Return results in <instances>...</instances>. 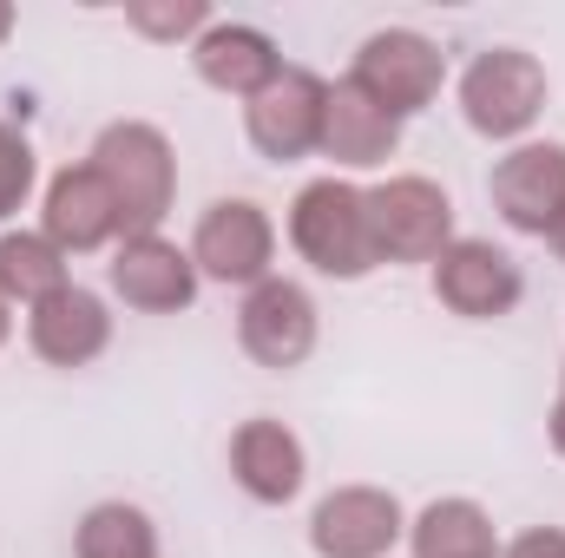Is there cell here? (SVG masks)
Segmentation results:
<instances>
[{
    "mask_svg": "<svg viewBox=\"0 0 565 558\" xmlns=\"http://www.w3.org/2000/svg\"><path fill=\"white\" fill-rule=\"evenodd\" d=\"M79 558H158V526L145 506H126V500H106L79 519V539H73Z\"/></svg>",
    "mask_w": 565,
    "mask_h": 558,
    "instance_id": "cell-20",
    "label": "cell"
},
{
    "mask_svg": "<svg viewBox=\"0 0 565 558\" xmlns=\"http://www.w3.org/2000/svg\"><path fill=\"white\" fill-rule=\"evenodd\" d=\"M40 237L60 257H86L106 244H126V211L113 197V184L93 164H66L46 184V211H40Z\"/></svg>",
    "mask_w": 565,
    "mask_h": 558,
    "instance_id": "cell-8",
    "label": "cell"
},
{
    "mask_svg": "<svg viewBox=\"0 0 565 558\" xmlns=\"http://www.w3.org/2000/svg\"><path fill=\"white\" fill-rule=\"evenodd\" d=\"M546 244L559 250V264H565V217H559V224H553V237H546Z\"/></svg>",
    "mask_w": 565,
    "mask_h": 558,
    "instance_id": "cell-27",
    "label": "cell"
},
{
    "mask_svg": "<svg viewBox=\"0 0 565 558\" xmlns=\"http://www.w3.org/2000/svg\"><path fill=\"white\" fill-rule=\"evenodd\" d=\"M86 164L113 184L119 211H126V237H158L171 197H178V158H171V139L151 126V119H113Z\"/></svg>",
    "mask_w": 565,
    "mask_h": 558,
    "instance_id": "cell-2",
    "label": "cell"
},
{
    "mask_svg": "<svg viewBox=\"0 0 565 558\" xmlns=\"http://www.w3.org/2000/svg\"><path fill=\"white\" fill-rule=\"evenodd\" d=\"M13 26H20V13H13V7H7V0H0V46H7V40H13Z\"/></svg>",
    "mask_w": 565,
    "mask_h": 558,
    "instance_id": "cell-24",
    "label": "cell"
},
{
    "mask_svg": "<svg viewBox=\"0 0 565 558\" xmlns=\"http://www.w3.org/2000/svg\"><path fill=\"white\" fill-rule=\"evenodd\" d=\"M191 66H198V79H204L211 93L250 106V99L282 73V53H277V40H270L264 26H250V20H211V26L191 40Z\"/></svg>",
    "mask_w": 565,
    "mask_h": 558,
    "instance_id": "cell-14",
    "label": "cell"
},
{
    "mask_svg": "<svg viewBox=\"0 0 565 558\" xmlns=\"http://www.w3.org/2000/svg\"><path fill=\"white\" fill-rule=\"evenodd\" d=\"M402 533V500L382 486H335L309 519V546L322 558H388Z\"/></svg>",
    "mask_w": 565,
    "mask_h": 558,
    "instance_id": "cell-11",
    "label": "cell"
},
{
    "mask_svg": "<svg viewBox=\"0 0 565 558\" xmlns=\"http://www.w3.org/2000/svg\"><path fill=\"white\" fill-rule=\"evenodd\" d=\"M408 546H415V558H500L493 519L473 500H434L408 526Z\"/></svg>",
    "mask_w": 565,
    "mask_h": 558,
    "instance_id": "cell-18",
    "label": "cell"
},
{
    "mask_svg": "<svg viewBox=\"0 0 565 558\" xmlns=\"http://www.w3.org/2000/svg\"><path fill=\"white\" fill-rule=\"evenodd\" d=\"M322 112H329V79H316L309 66H282L244 106V132L270 164H296V158L322 151Z\"/></svg>",
    "mask_w": 565,
    "mask_h": 558,
    "instance_id": "cell-7",
    "label": "cell"
},
{
    "mask_svg": "<svg viewBox=\"0 0 565 558\" xmlns=\"http://www.w3.org/2000/svg\"><path fill=\"white\" fill-rule=\"evenodd\" d=\"M375 264H434L454 244V204L434 178H388L369 191Z\"/></svg>",
    "mask_w": 565,
    "mask_h": 558,
    "instance_id": "cell-5",
    "label": "cell"
},
{
    "mask_svg": "<svg viewBox=\"0 0 565 558\" xmlns=\"http://www.w3.org/2000/svg\"><path fill=\"white\" fill-rule=\"evenodd\" d=\"M553 447H559V453H565V401H559V408H553Z\"/></svg>",
    "mask_w": 565,
    "mask_h": 558,
    "instance_id": "cell-26",
    "label": "cell"
},
{
    "mask_svg": "<svg viewBox=\"0 0 565 558\" xmlns=\"http://www.w3.org/2000/svg\"><path fill=\"white\" fill-rule=\"evenodd\" d=\"M237 342H244V355L257 368H277V375L302 368L309 348H316V302H309V289L289 277L257 282L244 296V309H237Z\"/></svg>",
    "mask_w": 565,
    "mask_h": 558,
    "instance_id": "cell-9",
    "label": "cell"
},
{
    "mask_svg": "<svg viewBox=\"0 0 565 558\" xmlns=\"http://www.w3.org/2000/svg\"><path fill=\"white\" fill-rule=\"evenodd\" d=\"M493 211L513 224V230H526V237H553V224L565 217V144H513L500 164H493Z\"/></svg>",
    "mask_w": 565,
    "mask_h": 558,
    "instance_id": "cell-10",
    "label": "cell"
},
{
    "mask_svg": "<svg viewBox=\"0 0 565 558\" xmlns=\"http://www.w3.org/2000/svg\"><path fill=\"white\" fill-rule=\"evenodd\" d=\"M231 473H237V486H244L257 506H282V500L302 493L309 453H302V440H296L282 420L257 415L231 433Z\"/></svg>",
    "mask_w": 565,
    "mask_h": 558,
    "instance_id": "cell-16",
    "label": "cell"
},
{
    "mask_svg": "<svg viewBox=\"0 0 565 558\" xmlns=\"http://www.w3.org/2000/svg\"><path fill=\"white\" fill-rule=\"evenodd\" d=\"M395 144H402V119H395V112H382V106H375L362 86H349V79L329 86L322 158H335L342 171H375V164L395 158Z\"/></svg>",
    "mask_w": 565,
    "mask_h": 558,
    "instance_id": "cell-17",
    "label": "cell"
},
{
    "mask_svg": "<svg viewBox=\"0 0 565 558\" xmlns=\"http://www.w3.org/2000/svg\"><path fill=\"white\" fill-rule=\"evenodd\" d=\"M507 558H565V533H526Z\"/></svg>",
    "mask_w": 565,
    "mask_h": 558,
    "instance_id": "cell-23",
    "label": "cell"
},
{
    "mask_svg": "<svg viewBox=\"0 0 565 558\" xmlns=\"http://www.w3.org/2000/svg\"><path fill=\"white\" fill-rule=\"evenodd\" d=\"M26 342H33V355L53 362V368H86V362L106 355L113 315H106V302H99L93 289L66 282V289H53L46 302L26 309Z\"/></svg>",
    "mask_w": 565,
    "mask_h": 558,
    "instance_id": "cell-15",
    "label": "cell"
},
{
    "mask_svg": "<svg viewBox=\"0 0 565 558\" xmlns=\"http://www.w3.org/2000/svg\"><path fill=\"white\" fill-rule=\"evenodd\" d=\"M211 20H217V13H211L204 0H132V7H126V26H132L139 40L184 46V53H191V40H198Z\"/></svg>",
    "mask_w": 565,
    "mask_h": 558,
    "instance_id": "cell-21",
    "label": "cell"
},
{
    "mask_svg": "<svg viewBox=\"0 0 565 558\" xmlns=\"http://www.w3.org/2000/svg\"><path fill=\"white\" fill-rule=\"evenodd\" d=\"M7 335H13V302L0 296V348H7Z\"/></svg>",
    "mask_w": 565,
    "mask_h": 558,
    "instance_id": "cell-25",
    "label": "cell"
},
{
    "mask_svg": "<svg viewBox=\"0 0 565 558\" xmlns=\"http://www.w3.org/2000/svg\"><path fill=\"white\" fill-rule=\"evenodd\" d=\"M349 86H362L382 112H395L402 126L427 112L434 99H440V86H447V60H440V46L415 33V26H382V33H369L362 46H355V66H349Z\"/></svg>",
    "mask_w": 565,
    "mask_h": 558,
    "instance_id": "cell-4",
    "label": "cell"
},
{
    "mask_svg": "<svg viewBox=\"0 0 565 558\" xmlns=\"http://www.w3.org/2000/svg\"><path fill=\"white\" fill-rule=\"evenodd\" d=\"M106 277H113V296H119L126 309H139V315H178V309H191V296H198V264H191V250H178V244H164V237H126V244L113 250Z\"/></svg>",
    "mask_w": 565,
    "mask_h": 558,
    "instance_id": "cell-13",
    "label": "cell"
},
{
    "mask_svg": "<svg viewBox=\"0 0 565 558\" xmlns=\"http://www.w3.org/2000/svg\"><path fill=\"white\" fill-rule=\"evenodd\" d=\"M191 264L198 277L211 282H237V289H257L270 282V264H277V224L257 197H217L198 230H191Z\"/></svg>",
    "mask_w": 565,
    "mask_h": 558,
    "instance_id": "cell-6",
    "label": "cell"
},
{
    "mask_svg": "<svg viewBox=\"0 0 565 558\" xmlns=\"http://www.w3.org/2000/svg\"><path fill=\"white\" fill-rule=\"evenodd\" d=\"M520 264L507 250H493L487 237H454L440 257H434V296L467 315V322H493L520 302Z\"/></svg>",
    "mask_w": 565,
    "mask_h": 558,
    "instance_id": "cell-12",
    "label": "cell"
},
{
    "mask_svg": "<svg viewBox=\"0 0 565 558\" xmlns=\"http://www.w3.org/2000/svg\"><path fill=\"white\" fill-rule=\"evenodd\" d=\"M66 264H73V257H60L40 230H7V237H0V296L33 309V302H46L53 289L73 282Z\"/></svg>",
    "mask_w": 565,
    "mask_h": 558,
    "instance_id": "cell-19",
    "label": "cell"
},
{
    "mask_svg": "<svg viewBox=\"0 0 565 558\" xmlns=\"http://www.w3.org/2000/svg\"><path fill=\"white\" fill-rule=\"evenodd\" d=\"M33 197V144L20 139V126L0 119V217H13Z\"/></svg>",
    "mask_w": 565,
    "mask_h": 558,
    "instance_id": "cell-22",
    "label": "cell"
},
{
    "mask_svg": "<svg viewBox=\"0 0 565 558\" xmlns=\"http://www.w3.org/2000/svg\"><path fill=\"white\" fill-rule=\"evenodd\" d=\"M546 99H553V79L526 46H487L460 73V112L493 144H526V132L546 112Z\"/></svg>",
    "mask_w": 565,
    "mask_h": 558,
    "instance_id": "cell-3",
    "label": "cell"
},
{
    "mask_svg": "<svg viewBox=\"0 0 565 558\" xmlns=\"http://www.w3.org/2000/svg\"><path fill=\"white\" fill-rule=\"evenodd\" d=\"M289 244L309 270L335 282H362L375 270V237H369V191L349 178H316L289 204Z\"/></svg>",
    "mask_w": 565,
    "mask_h": 558,
    "instance_id": "cell-1",
    "label": "cell"
}]
</instances>
